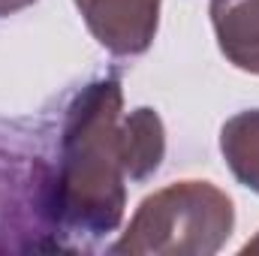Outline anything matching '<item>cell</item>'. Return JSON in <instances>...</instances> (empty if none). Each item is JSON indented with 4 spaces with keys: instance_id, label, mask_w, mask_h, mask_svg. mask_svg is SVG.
I'll return each mask as SVG.
<instances>
[{
    "instance_id": "cell-1",
    "label": "cell",
    "mask_w": 259,
    "mask_h": 256,
    "mask_svg": "<svg viewBox=\"0 0 259 256\" xmlns=\"http://www.w3.org/2000/svg\"><path fill=\"white\" fill-rule=\"evenodd\" d=\"M124 94L115 78L88 84L66 109L55 211L66 229L103 238L115 232L127 208V175L118 157Z\"/></svg>"
},
{
    "instance_id": "cell-2",
    "label": "cell",
    "mask_w": 259,
    "mask_h": 256,
    "mask_svg": "<svg viewBox=\"0 0 259 256\" xmlns=\"http://www.w3.org/2000/svg\"><path fill=\"white\" fill-rule=\"evenodd\" d=\"M235 229V202L211 181H175L145 196L115 253L214 256Z\"/></svg>"
},
{
    "instance_id": "cell-3",
    "label": "cell",
    "mask_w": 259,
    "mask_h": 256,
    "mask_svg": "<svg viewBox=\"0 0 259 256\" xmlns=\"http://www.w3.org/2000/svg\"><path fill=\"white\" fill-rule=\"evenodd\" d=\"M91 36L115 58L145 55L160 27L163 0H72Z\"/></svg>"
},
{
    "instance_id": "cell-4",
    "label": "cell",
    "mask_w": 259,
    "mask_h": 256,
    "mask_svg": "<svg viewBox=\"0 0 259 256\" xmlns=\"http://www.w3.org/2000/svg\"><path fill=\"white\" fill-rule=\"evenodd\" d=\"M208 15L220 55L235 69L259 75V0H211Z\"/></svg>"
},
{
    "instance_id": "cell-5",
    "label": "cell",
    "mask_w": 259,
    "mask_h": 256,
    "mask_svg": "<svg viewBox=\"0 0 259 256\" xmlns=\"http://www.w3.org/2000/svg\"><path fill=\"white\" fill-rule=\"evenodd\" d=\"M118 157L127 181L142 184L154 178L166 157V127L157 109L139 106L130 115H121L118 124Z\"/></svg>"
},
{
    "instance_id": "cell-6",
    "label": "cell",
    "mask_w": 259,
    "mask_h": 256,
    "mask_svg": "<svg viewBox=\"0 0 259 256\" xmlns=\"http://www.w3.org/2000/svg\"><path fill=\"white\" fill-rule=\"evenodd\" d=\"M220 154L232 178L259 196V109H244L220 127Z\"/></svg>"
},
{
    "instance_id": "cell-7",
    "label": "cell",
    "mask_w": 259,
    "mask_h": 256,
    "mask_svg": "<svg viewBox=\"0 0 259 256\" xmlns=\"http://www.w3.org/2000/svg\"><path fill=\"white\" fill-rule=\"evenodd\" d=\"M33 3H36V0H0V18L15 15V12L27 9V6H33Z\"/></svg>"
},
{
    "instance_id": "cell-8",
    "label": "cell",
    "mask_w": 259,
    "mask_h": 256,
    "mask_svg": "<svg viewBox=\"0 0 259 256\" xmlns=\"http://www.w3.org/2000/svg\"><path fill=\"white\" fill-rule=\"evenodd\" d=\"M244 250H259V232H256V238H250V241L244 244Z\"/></svg>"
}]
</instances>
